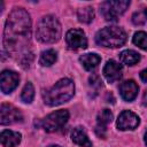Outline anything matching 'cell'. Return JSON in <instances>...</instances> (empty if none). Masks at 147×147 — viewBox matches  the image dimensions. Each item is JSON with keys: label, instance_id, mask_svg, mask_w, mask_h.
<instances>
[{"label": "cell", "instance_id": "cell-1", "mask_svg": "<svg viewBox=\"0 0 147 147\" xmlns=\"http://www.w3.org/2000/svg\"><path fill=\"white\" fill-rule=\"evenodd\" d=\"M31 36V18L29 13L22 8H14L8 15L3 30V46L11 56L20 60L21 65L31 63L32 54L29 49Z\"/></svg>", "mask_w": 147, "mask_h": 147}, {"label": "cell", "instance_id": "cell-2", "mask_svg": "<svg viewBox=\"0 0 147 147\" xmlns=\"http://www.w3.org/2000/svg\"><path fill=\"white\" fill-rule=\"evenodd\" d=\"M75 94V83L70 78H62L54 86L42 93L45 105L49 107L60 106L69 101Z\"/></svg>", "mask_w": 147, "mask_h": 147}, {"label": "cell", "instance_id": "cell-3", "mask_svg": "<svg viewBox=\"0 0 147 147\" xmlns=\"http://www.w3.org/2000/svg\"><path fill=\"white\" fill-rule=\"evenodd\" d=\"M61 33V24L55 16L46 15L38 22L36 36L39 41L44 44H54L60 40Z\"/></svg>", "mask_w": 147, "mask_h": 147}, {"label": "cell", "instance_id": "cell-4", "mask_svg": "<svg viewBox=\"0 0 147 147\" xmlns=\"http://www.w3.org/2000/svg\"><path fill=\"white\" fill-rule=\"evenodd\" d=\"M126 32L121 26H106L95 34V42L108 48H117L125 44Z\"/></svg>", "mask_w": 147, "mask_h": 147}, {"label": "cell", "instance_id": "cell-5", "mask_svg": "<svg viewBox=\"0 0 147 147\" xmlns=\"http://www.w3.org/2000/svg\"><path fill=\"white\" fill-rule=\"evenodd\" d=\"M129 6V0H109L100 5V13L106 21H116L118 16L125 13Z\"/></svg>", "mask_w": 147, "mask_h": 147}, {"label": "cell", "instance_id": "cell-6", "mask_svg": "<svg viewBox=\"0 0 147 147\" xmlns=\"http://www.w3.org/2000/svg\"><path fill=\"white\" fill-rule=\"evenodd\" d=\"M69 119V111L67 109H60L47 115L40 123L41 127L46 132H55L62 129Z\"/></svg>", "mask_w": 147, "mask_h": 147}, {"label": "cell", "instance_id": "cell-7", "mask_svg": "<svg viewBox=\"0 0 147 147\" xmlns=\"http://www.w3.org/2000/svg\"><path fill=\"white\" fill-rule=\"evenodd\" d=\"M23 121V115L20 109L10 103H2L0 108V123L1 125H9Z\"/></svg>", "mask_w": 147, "mask_h": 147}, {"label": "cell", "instance_id": "cell-8", "mask_svg": "<svg viewBox=\"0 0 147 147\" xmlns=\"http://www.w3.org/2000/svg\"><path fill=\"white\" fill-rule=\"evenodd\" d=\"M65 41L70 49H84L87 47V38L80 29H70L65 34Z\"/></svg>", "mask_w": 147, "mask_h": 147}, {"label": "cell", "instance_id": "cell-9", "mask_svg": "<svg viewBox=\"0 0 147 147\" xmlns=\"http://www.w3.org/2000/svg\"><path fill=\"white\" fill-rule=\"evenodd\" d=\"M140 124V118L137 114L131 110H123L117 118V129L121 131L134 130Z\"/></svg>", "mask_w": 147, "mask_h": 147}, {"label": "cell", "instance_id": "cell-10", "mask_svg": "<svg viewBox=\"0 0 147 147\" xmlns=\"http://www.w3.org/2000/svg\"><path fill=\"white\" fill-rule=\"evenodd\" d=\"M20 83V75L13 70H3L0 76V88L5 94L11 93Z\"/></svg>", "mask_w": 147, "mask_h": 147}, {"label": "cell", "instance_id": "cell-11", "mask_svg": "<svg viewBox=\"0 0 147 147\" xmlns=\"http://www.w3.org/2000/svg\"><path fill=\"white\" fill-rule=\"evenodd\" d=\"M102 74L108 83H115L122 78L123 75V68L119 63H117L114 60H108L103 67Z\"/></svg>", "mask_w": 147, "mask_h": 147}, {"label": "cell", "instance_id": "cell-12", "mask_svg": "<svg viewBox=\"0 0 147 147\" xmlns=\"http://www.w3.org/2000/svg\"><path fill=\"white\" fill-rule=\"evenodd\" d=\"M113 113L109 109H103L98 114L96 117V125H95V133L96 136H99L100 138H105L106 137V132H107V126L108 124H110L113 122Z\"/></svg>", "mask_w": 147, "mask_h": 147}, {"label": "cell", "instance_id": "cell-13", "mask_svg": "<svg viewBox=\"0 0 147 147\" xmlns=\"http://www.w3.org/2000/svg\"><path fill=\"white\" fill-rule=\"evenodd\" d=\"M138 92H139V86L137 85V83L133 79L125 80L119 86V94H121L122 99L127 102L133 101L137 98Z\"/></svg>", "mask_w": 147, "mask_h": 147}, {"label": "cell", "instance_id": "cell-14", "mask_svg": "<svg viewBox=\"0 0 147 147\" xmlns=\"http://www.w3.org/2000/svg\"><path fill=\"white\" fill-rule=\"evenodd\" d=\"M0 140L3 147H17L22 140V134L11 130H3L0 134Z\"/></svg>", "mask_w": 147, "mask_h": 147}, {"label": "cell", "instance_id": "cell-15", "mask_svg": "<svg viewBox=\"0 0 147 147\" xmlns=\"http://www.w3.org/2000/svg\"><path fill=\"white\" fill-rule=\"evenodd\" d=\"M71 140L74 144L80 147H92V141L90 140L86 131L82 126H76L71 131Z\"/></svg>", "mask_w": 147, "mask_h": 147}, {"label": "cell", "instance_id": "cell-16", "mask_svg": "<svg viewBox=\"0 0 147 147\" xmlns=\"http://www.w3.org/2000/svg\"><path fill=\"white\" fill-rule=\"evenodd\" d=\"M79 61L85 68V70L91 71L99 65V63L101 62V57L96 53H86L79 57Z\"/></svg>", "mask_w": 147, "mask_h": 147}, {"label": "cell", "instance_id": "cell-17", "mask_svg": "<svg viewBox=\"0 0 147 147\" xmlns=\"http://www.w3.org/2000/svg\"><path fill=\"white\" fill-rule=\"evenodd\" d=\"M119 61L122 64L134 65L140 61V54L133 49H125L119 54Z\"/></svg>", "mask_w": 147, "mask_h": 147}, {"label": "cell", "instance_id": "cell-18", "mask_svg": "<svg viewBox=\"0 0 147 147\" xmlns=\"http://www.w3.org/2000/svg\"><path fill=\"white\" fill-rule=\"evenodd\" d=\"M57 60V53L54 49H46L39 56V63L42 67H51Z\"/></svg>", "mask_w": 147, "mask_h": 147}, {"label": "cell", "instance_id": "cell-19", "mask_svg": "<svg viewBox=\"0 0 147 147\" xmlns=\"http://www.w3.org/2000/svg\"><path fill=\"white\" fill-rule=\"evenodd\" d=\"M77 17H78V21L82 22V23H91L94 18V9L93 7L91 6H87V7H83L80 9H78L77 11Z\"/></svg>", "mask_w": 147, "mask_h": 147}, {"label": "cell", "instance_id": "cell-20", "mask_svg": "<svg viewBox=\"0 0 147 147\" xmlns=\"http://www.w3.org/2000/svg\"><path fill=\"white\" fill-rule=\"evenodd\" d=\"M33 98H34V87H33L32 83L28 82L25 84V86L23 87V90H22L21 100L24 103H31L33 101Z\"/></svg>", "mask_w": 147, "mask_h": 147}, {"label": "cell", "instance_id": "cell-21", "mask_svg": "<svg viewBox=\"0 0 147 147\" xmlns=\"http://www.w3.org/2000/svg\"><path fill=\"white\" fill-rule=\"evenodd\" d=\"M132 41L136 46H138L139 48L147 51V33L144 31H138L134 33Z\"/></svg>", "mask_w": 147, "mask_h": 147}, {"label": "cell", "instance_id": "cell-22", "mask_svg": "<svg viewBox=\"0 0 147 147\" xmlns=\"http://www.w3.org/2000/svg\"><path fill=\"white\" fill-rule=\"evenodd\" d=\"M132 21H133V23H134L136 25H141V24H144V23L147 21L145 10H144V11H139V13H134L133 16H132Z\"/></svg>", "mask_w": 147, "mask_h": 147}, {"label": "cell", "instance_id": "cell-23", "mask_svg": "<svg viewBox=\"0 0 147 147\" xmlns=\"http://www.w3.org/2000/svg\"><path fill=\"white\" fill-rule=\"evenodd\" d=\"M140 79H141L142 82L147 83V68H146V69H144V70L140 72Z\"/></svg>", "mask_w": 147, "mask_h": 147}, {"label": "cell", "instance_id": "cell-24", "mask_svg": "<svg viewBox=\"0 0 147 147\" xmlns=\"http://www.w3.org/2000/svg\"><path fill=\"white\" fill-rule=\"evenodd\" d=\"M145 144H146V146H147V131H146V133H145Z\"/></svg>", "mask_w": 147, "mask_h": 147}, {"label": "cell", "instance_id": "cell-25", "mask_svg": "<svg viewBox=\"0 0 147 147\" xmlns=\"http://www.w3.org/2000/svg\"><path fill=\"white\" fill-rule=\"evenodd\" d=\"M48 147H62V146H60V145H51Z\"/></svg>", "mask_w": 147, "mask_h": 147}, {"label": "cell", "instance_id": "cell-26", "mask_svg": "<svg viewBox=\"0 0 147 147\" xmlns=\"http://www.w3.org/2000/svg\"><path fill=\"white\" fill-rule=\"evenodd\" d=\"M145 14H146V17H147V8L145 9Z\"/></svg>", "mask_w": 147, "mask_h": 147}]
</instances>
